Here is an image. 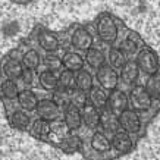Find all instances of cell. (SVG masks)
<instances>
[{
  "label": "cell",
  "mask_w": 160,
  "mask_h": 160,
  "mask_svg": "<svg viewBox=\"0 0 160 160\" xmlns=\"http://www.w3.org/2000/svg\"><path fill=\"white\" fill-rule=\"evenodd\" d=\"M97 34L104 43H113L118 37V27L109 15H102L97 21Z\"/></svg>",
  "instance_id": "cell-1"
},
{
  "label": "cell",
  "mask_w": 160,
  "mask_h": 160,
  "mask_svg": "<svg viewBox=\"0 0 160 160\" xmlns=\"http://www.w3.org/2000/svg\"><path fill=\"white\" fill-rule=\"evenodd\" d=\"M137 65L138 68L142 69L146 73L153 75L159 71V59L151 49H142L137 58Z\"/></svg>",
  "instance_id": "cell-2"
},
{
  "label": "cell",
  "mask_w": 160,
  "mask_h": 160,
  "mask_svg": "<svg viewBox=\"0 0 160 160\" xmlns=\"http://www.w3.org/2000/svg\"><path fill=\"white\" fill-rule=\"evenodd\" d=\"M98 125H102L103 131L109 134V135H115L116 132L121 131V125H119V119H118V115H115L113 112L109 109V107H104L102 109V113H100V122Z\"/></svg>",
  "instance_id": "cell-3"
},
{
  "label": "cell",
  "mask_w": 160,
  "mask_h": 160,
  "mask_svg": "<svg viewBox=\"0 0 160 160\" xmlns=\"http://www.w3.org/2000/svg\"><path fill=\"white\" fill-rule=\"evenodd\" d=\"M119 125H121V129L122 131L128 132V134H135L138 132L141 126V122H140V118L137 115L135 112L132 110H123L122 113H119Z\"/></svg>",
  "instance_id": "cell-4"
},
{
  "label": "cell",
  "mask_w": 160,
  "mask_h": 160,
  "mask_svg": "<svg viewBox=\"0 0 160 160\" xmlns=\"http://www.w3.org/2000/svg\"><path fill=\"white\" fill-rule=\"evenodd\" d=\"M97 81L104 90H115L118 87L119 79H118V73L115 69L112 66L103 65L102 68L97 69Z\"/></svg>",
  "instance_id": "cell-5"
},
{
  "label": "cell",
  "mask_w": 160,
  "mask_h": 160,
  "mask_svg": "<svg viewBox=\"0 0 160 160\" xmlns=\"http://www.w3.org/2000/svg\"><path fill=\"white\" fill-rule=\"evenodd\" d=\"M35 110L38 113L40 119H44L47 122L56 121L59 118V115H60V107L53 100H41V102H38Z\"/></svg>",
  "instance_id": "cell-6"
},
{
  "label": "cell",
  "mask_w": 160,
  "mask_h": 160,
  "mask_svg": "<svg viewBox=\"0 0 160 160\" xmlns=\"http://www.w3.org/2000/svg\"><path fill=\"white\" fill-rule=\"evenodd\" d=\"M131 104L135 110H147L150 106V96L147 94L144 87H135L131 91Z\"/></svg>",
  "instance_id": "cell-7"
},
{
  "label": "cell",
  "mask_w": 160,
  "mask_h": 160,
  "mask_svg": "<svg viewBox=\"0 0 160 160\" xmlns=\"http://www.w3.org/2000/svg\"><path fill=\"white\" fill-rule=\"evenodd\" d=\"M107 107L115 115H119L123 110H126V107H128V97H126V94L123 91H119V90L113 91L109 96V98H107Z\"/></svg>",
  "instance_id": "cell-8"
},
{
  "label": "cell",
  "mask_w": 160,
  "mask_h": 160,
  "mask_svg": "<svg viewBox=\"0 0 160 160\" xmlns=\"http://www.w3.org/2000/svg\"><path fill=\"white\" fill-rule=\"evenodd\" d=\"M72 46L78 50H85L87 52L92 46V37L85 28H77L72 34Z\"/></svg>",
  "instance_id": "cell-9"
},
{
  "label": "cell",
  "mask_w": 160,
  "mask_h": 160,
  "mask_svg": "<svg viewBox=\"0 0 160 160\" xmlns=\"http://www.w3.org/2000/svg\"><path fill=\"white\" fill-rule=\"evenodd\" d=\"M112 147L115 148V150L118 151V153H129V151L132 150V140L131 137H129V134L125 131H119L116 132L115 135L112 137Z\"/></svg>",
  "instance_id": "cell-10"
},
{
  "label": "cell",
  "mask_w": 160,
  "mask_h": 160,
  "mask_svg": "<svg viewBox=\"0 0 160 160\" xmlns=\"http://www.w3.org/2000/svg\"><path fill=\"white\" fill-rule=\"evenodd\" d=\"M81 119H82L84 125L87 128H96L98 126V122H100V113L96 107L92 106L91 103H85L81 109Z\"/></svg>",
  "instance_id": "cell-11"
},
{
  "label": "cell",
  "mask_w": 160,
  "mask_h": 160,
  "mask_svg": "<svg viewBox=\"0 0 160 160\" xmlns=\"http://www.w3.org/2000/svg\"><path fill=\"white\" fill-rule=\"evenodd\" d=\"M65 123L71 131L79 129V126L82 125V119H81V110L75 107L73 104L69 103L68 106L65 107Z\"/></svg>",
  "instance_id": "cell-12"
},
{
  "label": "cell",
  "mask_w": 160,
  "mask_h": 160,
  "mask_svg": "<svg viewBox=\"0 0 160 160\" xmlns=\"http://www.w3.org/2000/svg\"><path fill=\"white\" fill-rule=\"evenodd\" d=\"M91 148L97 153H109L112 150V141L103 132H94L91 137Z\"/></svg>",
  "instance_id": "cell-13"
},
{
  "label": "cell",
  "mask_w": 160,
  "mask_h": 160,
  "mask_svg": "<svg viewBox=\"0 0 160 160\" xmlns=\"http://www.w3.org/2000/svg\"><path fill=\"white\" fill-rule=\"evenodd\" d=\"M62 65L68 71H72V72H78L79 69L84 68V59L82 56H79L75 52H68L62 58Z\"/></svg>",
  "instance_id": "cell-14"
},
{
  "label": "cell",
  "mask_w": 160,
  "mask_h": 160,
  "mask_svg": "<svg viewBox=\"0 0 160 160\" xmlns=\"http://www.w3.org/2000/svg\"><path fill=\"white\" fill-rule=\"evenodd\" d=\"M18 102H19L21 107L27 112H32L35 110V107L38 104V98L32 91L29 90H24V91L18 92Z\"/></svg>",
  "instance_id": "cell-15"
},
{
  "label": "cell",
  "mask_w": 160,
  "mask_h": 160,
  "mask_svg": "<svg viewBox=\"0 0 160 160\" xmlns=\"http://www.w3.org/2000/svg\"><path fill=\"white\" fill-rule=\"evenodd\" d=\"M38 44L46 52H56L59 49V40L53 32L41 31L38 34Z\"/></svg>",
  "instance_id": "cell-16"
},
{
  "label": "cell",
  "mask_w": 160,
  "mask_h": 160,
  "mask_svg": "<svg viewBox=\"0 0 160 160\" xmlns=\"http://www.w3.org/2000/svg\"><path fill=\"white\" fill-rule=\"evenodd\" d=\"M107 98H109V96L104 91V88L92 85L91 90H90V103L96 109H104L107 106Z\"/></svg>",
  "instance_id": "cell-17"
},
{
  "label": "cell",
  "mask_w": 160,
  "mask_h": 160,
  "mask_svg": "<svg viewBox=\"0 0 160 160\" xmlns=\"http://www.w3.org/2000/svg\"><path fill=\"white\" fill-rule=\"evenodd\" d=\"M3 71H5L6 77L9 79H19L21 75H22V71H24V65L19 60H16V59H9L5 63Z\"/></svg>",
  "instance_id": "cell-18"
},
{
  "label": "cell",
  "mask_w": 160,
  "mask_h": 160,
  "mask_svg": "<svg viewBox=\"0 0 160 160\" xmlns=\"http://www.w3.org/2000/svg\"><path fill=\"white\" fill-rule=\"evenodd\" d=\"M85 62H87L91 68L98 69L104 65L106 58H104V54H103L98 49H92V47H90V49L87 50V53H85Z\"/></svg>",
  "instance_id": "cell-19"
},
{
  "label": "cell",
  "mask_w": 160,
  "mask_h": 160,
  "mask_svg": "<svg viewBox=\"0 0 160 160\" xmlns=\"http://www.w3.org/2000/svg\"><path fill=\"white\" fill-rule=\"evenodd\" d=\"M121 78L123 79L125 84L135 82L137 78H138V65H137V62H126L122 66Z\"/></svg>",
  "instance_id": "cell-20"
},
{
  "label": "cell",
  "mask_w": 160,
  "mask_h": 160,
  "mask_svg": "<svg viewBox=\"0 0 160 160\" xmlns=\"http://www.w3.org/2000/svg\"><path fill=\"white\" fill-rule=\"evenodd\" d=\"M75 85L77 88L82 90V91H90L92 87V77L91 73L85 71V69H79L78 73L75 75Z\"/></svg>",
  "instance_id": "cell-21"
},
{
  "label": "cell",
  "mask_w": 160,
  "mask_h": 160,
  "mask_svg": "<svg viewBox=\"0 0 160 160\" xmlns=\"http://www.w3.org/2000/svg\"><path fill=\"white\" fill-rule=\"evenodd\" d=\"M58 87L63 88V90H69V91L77 88V85H75V72L68 71V69L62 71L58 78Z\"/></svg>",
  "instance_id": "cell-22"
},
{
  "label": "cell",
  "mask_w": 160,
  "mask_h": 160,
  "mask_svg": "<svg viewBox=\"0 0 160 160\" xmlns=\"http://www.w3.org/2000/svg\"><path fill=\"white\" fill-rule=\"evenodd\" d=\"M40 84H41V87L44 88V90H49V91H52V90H56L58 88V77H56V73L52 72V71H43V72L40 73Z\"/></svg>",
  "instance_id": "cell-23"
},
{
  "label": "cell",
  "mask_w": 160,
  "mask_h": 160,
  "mask_svg": "<svg viewBox=\"0 0 160 160\" xmlns=\"http://www.w3.org/2000/svg\"><path fill=\"white\" fill-rule=\"evenodd\" d=\"M146 91L150 96V98H159L160 97V73L159 71L153 73L146 84Z\"/></svg>",
  "instance_id": "cell-24"
},
{
  "label": "cell",
  "mask_w": 160,
  "mask_h": 160,
  "mask_svg": "<svg viewBox=\"0 0 160 160\" xmlns=\"http://www.w3.org/2000/svg\"><path fill=\"white\" fill-rule=\"evenodd\" d=\"M10 123L16 129H27L29 125V116L24 110H16L10 115Z\"/></svg>",
  "instance_id": "cell-25"
},
{
  "label": "cell",
  "mask_w": 160,
  "mask_h": 160,
  "mask_svg": "<svg viewBox=\"0 0 160 160\" xmlns=\"http://www.w3.org/2000/svg\"><path fill=\"white\" fill-rule=\"evenodd\" d=\"M0 91L3 94V97L9 98V100H13V98L18 97L19 90H18V85H16V82H15L13 79H5L2 82V85H0Z\"/></svg>",
  "instance_id": "cell-26"
},
{
  "label": "cell",
  "mask_w": 160,
  "mask_h": 160,
  "mask_svg": "<svg viewBox=\"0 0 160 160\" xmlns=\"http://www.w3.org/2000/svg\"><path fill=\"white\" fill-rule=\"evenodd\" d=\"M31 132L34 134L35 137H38V138H44V137H47L52 132V126H50V122L44 121V119H38V121H35L31 126Z\"/></svg>",
  "instance_id": "cell-27"
},
{
  "label": "cell",
  "mask_w": 160,
  "mask_h": 160,
  "mask_svg": "<svg viewBox=\"0 0 160 160\" xmlns=\"http://www.w3.org/2000/svg\"><path fill=\"white\" fill-rule=\"evenodd\" d=\"M109 62H110V66L113 69L116 68H122L126 63V56L121 52V49H110L109 50Z\"/></svg>",
  "instance_id": "cell-28"
},
{
  "label": "cell",
  "mask_w": 160,
  "mask_h": 160,
  "mask_svg": "<svg viewBox=\"0 0 160 160\" xmlns=\"http://www.w3.org/2000/svg\"><path fill=\"white\" fill-rule=\"evenodd\" d=\"M69 103L73 104L75 107L81 109V107L87 103V92L79 90V88H73L69 91Z\"/></svg>",
  "instance_id": "cell-29"
},
{
  "label": "cell",
  "mask_w": 160,
  "mask_h": 160,
  "mask_svg": "<svg viewBox=\"0 0 160 160\" xmlns=\"http://www.w3.org/2000/svg\"><path fill=\"white\" fill-rule=\"evenodd\" d=\"M22 65L28 69H37L40 65V54L35 50H28L27 53L22 56Z\"/></svg>",
  "instance_id": "cell-30"
},
{
  "label": "cell",
  "mask_w": 160,
  "mask_h": 160,
  "mask_svg": "<svg viewBox=\"0 0 160 160\" xmlns=\"http://www.w3.org/2000/svg\"><path fill=\"white\" fill-rule=\"evenodd\" d=\"M53 102L56 103L59 107L60 106L66 107L69 104V90H63V88L58 87L56 90H54Z\"/></svg>",
  "instance_id": "cell-31"
},
{
  "label": "cell",
  "mask_w": 160,
  "mask_h": 160,
  "mask_svg": "<svg viewBox=\"0 0 160 160\" xmlns=\"http://www.w3.org/2000/svg\"><path fill=\"white\" fill-rule=\"evenodd\" d=\"M44 63H46V68L52 71V72H59L60 69H62V59H59L58 56H54V54H49V56H46L44 59Z\"/></svg>",
  "instance_id": "cell-32"
},
{
  "label": "cell",
  "mask_w": 160,
  "mask_h": 160,
  "mask_svg": "<svg viewBox=\"0 0 160 160\" xmlns=\"http://www.w3.org/2000/svg\"><path fill=\"white\" fill-rule=\"evenodd\" d=\"M135 50H137V44H135V41L131 38L125 40V41L121 44V52L125 54V56H132V54L135 53Z\"/></svg>",
  "instance_id": "cell-33"
},
{
  "label": "cell",
  "mask_w": 160,
  "mask_h": 160,
  "mask_svg": "<svg viewBox=\"0 0 160 160\" xmlns=\"http://www.w3.org/2000/svg\"><path fill=\"white\" fill-rule=\"evenodd\" d=\"M21 79H22L25 84H32V79H34V71H32V69H28V68H24L22 75H21Z\"/></svg>",
  "instance_id": "cell-34"
},
{
  "label": "cell",
  "mask_w": 160,
  "mask_h": 160,
  "mask_svg": "<svg viewBox=\"0 0 160 160\" xmlns=\"http://www.w3.org/2000/svg\"><path fill=\"white\" fill-rule=\"evenodd\" d=\"M16 31H18V24H16V22H10L9 25L5 27V34H8V35L15 34Z\"/></svg>",
  "instance_id": "cell-35"
}]
</instances>
